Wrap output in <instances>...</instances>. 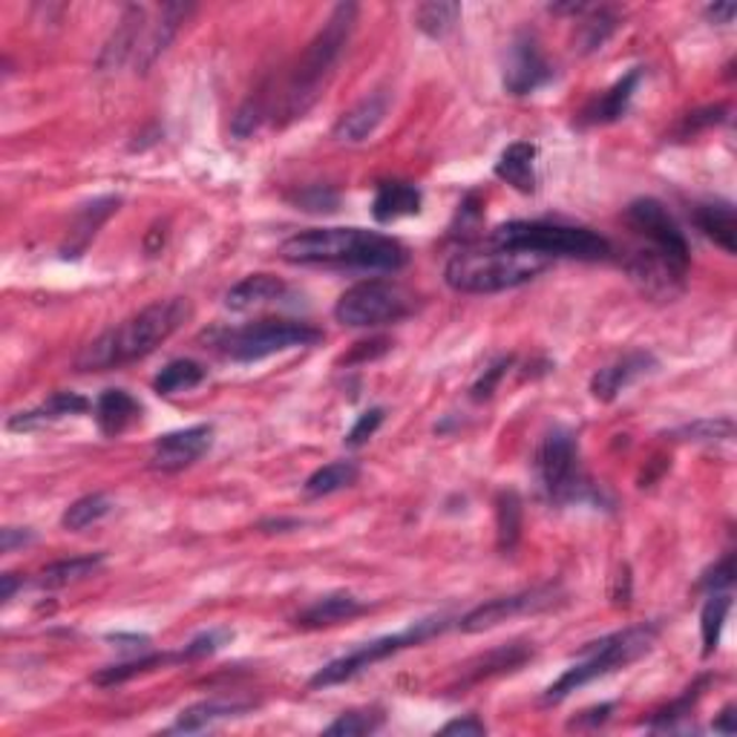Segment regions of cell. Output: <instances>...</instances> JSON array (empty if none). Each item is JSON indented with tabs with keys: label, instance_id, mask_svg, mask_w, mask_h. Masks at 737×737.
I'll return each instance as SVG.
<instances>
[{
	"label": "cell",
	"instance_id": "cell-2",
	"mask_svg": "<svg viewBox=\"0 0 737 737\" xmlns=\"http://www.w3.org/2000/svg\"><path fill=\"white\" fill-rule=\"evenodd\" d=\"M194 306L185 297L156 300L125 323H118L104 335L84 346L75 358L79 372H110L127 363H136L156 352L159 346L171 340L176 331L190 320Z\"/></svg>",
	"mask_w": 737,
	"mask_h": 737
},
{
	"label": "cell",
	"instance_id": "cell-23",
	"mask_svg": "<svg viewBox=\"0 0 737 737\" xmlns=\"http://www.w3.org/2000/svg\"><path fill=\"white\" fill-rule=\"evenodd\" d=\"M142 421V403L125 389H107L95 400V424L104 435H121Z\"/></svg>",
	"mask_w": 737,
	"mask_h": 737
},
{
	"label": "cell",
	"instance_id": "cell-36",
	"mask_svg": "<svg viewBox=\"0 0 737 737\" xmlns=\"http://www.w3.org/2000/svg\"><path fill=\"white\" fill-rule=\"evenodd\" d=\"M171 663H179V654H144V657L127 659V663H118V666L102 668V671L93 677V682L95 686H104V689H110V686L133 680V677L148 675V671H156V668L171 666Z\"/></svg>",
	"mask_w": 737,
	"mask_h": 737
},
{
	"label": "cell",
	"instance_id": "cell-32",
	"mask_svg": "<svg viewBox=\"0 0 737 737\" xmlns=\"http://www.w3.org/2000/svg\"><path fill=\"white\" fill-rule=\"evenodd\" d=\"M208 377V368L202 363L190 361V358H179V361H171L153 381V389L159 395H176L188 393V389H197Z\"/></svg>",
	"mask_w": 737,
	"mask_h": 737
},
{
	"label": "cell",
	"instance_id": "cell-39",
	"mask_svg": "<svg viewBox=\"0 0 737 737\" xmlns=\"http://www.w3.org/2000/svg\"><path fill=\"white\" fill-rule=\"evenodd\" d=\"M735 435V421L732 418H703L694 424H686L671 432L677 441H694V444H714V441H726Z\"/></svg>",
	"mask_w": 737,
	"mask_h": 737
},
{
	"label": "cell",
	"instance_id": "cell-13",
	"mask_svg": "<svg viewBox=\"0 0 737 737\" xmlns=\"http://www.w3.org/2000/svg\"><path fill=\"white\" fill-rule=\"evenodd\" d=\"M553 81V67L539 47L534 32H518L504 61V90L511 95H530Z\"/></svg>",
	"mask_w": 737,
	"mask_h": 737
},
{
	"label": "cell",
	"instance_id": "cell-54",
	"mask_svg": "<svg viewBox=\"0 0 737 737\" xmlns=\"http://www.w3.org/2000/svg\"><path fill=\"white\" fill-rule=\"evenodd\" d=\"M24 585H26L24 576H17V573H3V576H0V599L9 603V599L15 596V590L24 588Z\"/></svg>",
	"mask_w": 737,
	"mask_h": 737
},
{
	"label": "cell",
	"instance_id": "cell-4",
	"mask_svg": "<svg viewBox=\"0 0 737 737\" xmlns=\"http://www.w3.org/2000/svg\"><path fill=\"white\" fill-rule=\"evenodd\" d=\"M553 259L539 257L516 248H476V251H458L444 268V280L453 291L461 294H499L518 285L530 283L541 271H548Z\"/></svg>",
	"mask_w": 737,
	"mask_h": 737
},
{
	"label": "cell",
	"instance_id": "cell-46",
	"mask_svg": "<svg viewBox=\"0 0 737 737\" xmlns=\"http://www.w3.org/2000/svg\"><path fill=\"white\" fill-rule=\"evenodd\" d=\"M384 418H386V412L381 407L363 412V416L354 421L352 430H349V435H346V444H349V447H363V444H366V441L372 438L377 430H381Z\"/></svg>",
	"mask_w": 737,
	"mask_h": 737
},
{
	"label": "cell",
	"instance_id": "cell-11",
	"mask_svg": "<svg viewBox=\"0 0 737 737\" xmlns=\"http://www.w3.org/2000/svg\"><path fill=\"white\" fill-rule=\"evenodd\" d=\"M625 222L648 243V251L659 254L668 262H675V266L689 271L691 254L689 243H686V234H682L675 217L668 213V208L659 199H634L625 208Z\"/></svg>",
	"mask_w": 737,
	"mask_h": 737
},
{
	"label": "cell",
	"instance_id": "cell-42",
	"mask_svg": "<svg viewBox=\"0 0 737 737\" xmlns=\"http://www.w3.org/2000/svg\"><path fill=\"white\" fill-rule=\"evenodd\" d=\"M234 640V631H227V628H213V631H204V634H197L190 640L185 648L179 652V663H194V659L211 657Z\"/></svg>",
	"mask_w": 737,
	"mask_h": 737
},
{
	"label": "cell",
	"instance_id": "cell-19",
	"mask_svg": "<svg viewBox=\"0 0 737 737\" xmlns=\"http://www.w3.org/2000/svg\"><path fill=\"white\" fill-rule=\"evenodd\" d=\"M90 409V400L79 393H52L40 407L30 409V412H17V416L9 418V430L15 432H30L40 430V426L52 424V421H61L67 416H81Z\"/></svg>",
	"mask_w": 737,
	"mask_h": 737
},
{
	"label": "cell",
	"instance_id": "cell-33",
	"mask_svg": "<svg viewBox=\"0 0 737 737\" xmlns=\"http://www.w3.org/2000/svg\"><path fill=\"white\" fill-rule=\"evenodd\" d=\"M495 536H499V550L511 553L522 536V499L516 490H502L495 499Z\"/></svg>",
	"mask_w": 737,
	"mask_h": 737
},
{
	"label": "cell",
	"instance_id": "cell-35",
	"mask_svg": "<svg viewBox=\"0 0 737 737\" xmlns=\"http://www.w3.org/2000/svg\"><path fill=\"white\" fill-rule=\"evenodd\" d=\"M620 26V17L613 9L605 7H590L588 17L580 21V32H576V47L580 52H596V49H603L608 44L613 32Z\"/></svg>",
	"mask_w": 737,
	"mask_h": 737
},
{
	"label": "cell",
	"instance_id": "cell-22",
	"mask_svg": "<svg viewBox=\"0 0 737 737\" xmlns=\"http://www.w3.org/2000/svg\"><path fill=\"white\" fill-rule=\"evenodd\" d=\"M285 285L283 277L277 274H251L239 280L234 289L225 294V306L231 312H251V308L268 306V303H277V300L285 297Z\"/></svg>",
	"mask_w": 737,
	"mask_h": 737
},
{
	"label": "cell",
	"instance_id": "cell-16",
	"mask_svg": "<svg viewBox=\"0 0 737 737\" xmlns=\"http://www.w3.org/2000/svg\"><path fill=\"white\" fill-rule=\"evenodd\" d=\"M389 110V95L386 93H372L366 95L363 102H358L352 110H346L338 118V125L331 130V136L343 144H361L366 142L368 136L375 133L381 121L386 118Z\"/></svg>",
	"mask_w": 737,
	"mask_h": 737
},
{
	"label": "cell",
	"instance_id": "cell-29",
	"mask_svg": "<svg viewBox=\"0 0 737 737\" xmlns=\"http://www.w3.org/2000/svg\"><path fill=\"white\" fill-rule=\"evenodd\" d=\"M461 17V3L455 0H430V3H418L416 12H412V21H416L418 32H424L426 38H444L455 30Z\"/></svg>",
	"mask_w": 737,
	"mask_h": 737
},
{
	"label": "cell",
	"instance_id": "cell-31",
	"mask_svg": "<svg viewBox=\"0 0 737 737\" xmlns=\"http://www.w3.org/2000/svg\"><path fill=\"white\" fill-rule=\"evenodd\" d=\"M732 611V594L729 590H717L709 594L703 611H700V636H703V657H712L721 645L723 625Z\"/></svg>",
	"mask_w": 737,
	"mask_h": 737
},
{
	"label": "cell",
	"instance_id": "cell-20",
	"mask_svg": "<svg viewBox=\"0 0 737 737\" xmlns=\"http://www.w3.org/2000/svg\"><path fill=\"white\" fill-rule=\"evenodd\" d=\"M421 204H424V194L418 185H412V182H384L377 188L375 202H372V217L381 225H389L395 220L421 213Z\"/></svg>",
	"mask_w": 737,
	"mask_h": 737
},
{
	"label": "cell",
	"instance_id": "cell-1",
	"mask_svg": "<svg viewBox=\"0 0 737 737\" xmlns=\"http://www.w3.org/2000/svg\"><path fill=\"white\" fill-rule=\"evenodd\" d=\"M280 257L291 266L361 268V271H400L409 251L395 236L363 227H312L280 245Z\"/></svg>",
	"mask_w": 737,
	"mask_h": 737
},
{
	"label": "cell",
	"instance_id": "cell-17",
	"mask_svg": "<svg viewBox=\"0 0 737 737\" xmlns=\"http://www.w3.org/2000/svg\"><path fill=\"white\" fill-rule=\"evenodd\" d=\"M144 15H148V9L144 7H127L121 24L116 26L113 38L107 40V47H104L102 56H98V70H118V67L130 61V58L136 61V52L142 47L144 30H148Z\"/></svg>",
	"mask_w": 737,
	"mask_h": 737
},
{
	"label": "cell",
	"instance_id": "cell-48",
	"mask_svg": "<svg viewBox=\"0 0 737 737\" xmlns=\"http://www.w3.org/2000/svg\"><path fill=\"white\" fill-rule=\"evenodd\" d=\"M726 107H706V110H698V113H689V116L682 118V125L677 133L682 136V139H689V136L700 133V130H706V127L712 125H721L723 118H726Z\"/></svg>",
	"mask_w": 737,
	"mask_h": 737
},
{
	"label": "cell",
	"instance_id": "cell-15",
	"mask_svg": "<svg viewBox=\"0 0 737 737\" xmlns=\"http://www.w3.org/2000/svg\"><path fill=\"white\" fill-rule=\"evenodd\" d=\"M657 368V358L652 352H628L625 358H620L611 366H603L590 377V395L603 403H611V400L620 398L622 389L640 381L643 375Z\"/></svg>",
	"mask_w": 737,
	"mask_h": 737
},
{
	"label": "cell",
	"instance_id": "cell-41",
	"mask_svg": "<svg viewBox=\"0 0 737 737\" xmlns=\"http://www.w3.org/2000/svg\"><path fill=\"white\" fill-rule=\"evenodd\" d=\"M289 202L306 213H335L340 208V194L329 185H308V188L294 190Z\"/></svg>",
	"mask_w": 737,
	"mask_h": 737
},
{
	"label": "cell",
	"instance_id": "cell-43",
	"mask_svg": "<svg viewBox=\"0 0 737 737\" xmlns=\"http://www.w3.org/2000/svg\"><path fill=\"white\" fill-rule=\"evenodd\" d=\"M118 204H121V199L107 197V199H95L93 204L81 208L79 222H75V231H72V236H81V245H84L86 239L95 234V227L102 225V222L107 220L113 211H118Z\"/></svg>",
	"mask_w": 737,
	"mask_h": 737
},
{
	"label": "cell",
	"instance_id": "cell-3",
	"mask_svg": "<svg viewBox=\"0 0 737 737\" xmlns=\"http://www.w3.org/2000/svg\"><path fill=\"white\" fill-rule=\"evenodd\" d=\"M358 12H361L358 3H338V7L331 9V15L326 17L323 30L314 35V40L306 47L294 72H291L283 98L277 104L274 116H280L283 125H289L294 118H303L317 104V98H320L326 84L338 70L349 40H352Z\"/></svg>",
	"mask_w": 737,
	"mask_h": 737
},
{
	"label": "cell",
	"instance_id": "cell-6",
	"mask_svg": "<svg viewBox=\"0 0 737 737\" xmlns=\"http://www.w3.org/2000/svg\"><path fill=\"white\" fill-rule=\"evenodd\" d=\"M490 239L502 248L530 251L548 259L565 257L582 259V262H599V259H608L613 254V245L590 227L562 225V222L548 220L504 222L490 234Z\"/></svg>",
	"mask_w": 737,
	"mask_h": 737
},
{
	"label": "cell",
	"instance_id": "cell-14",
	"mask_svg": "<svg viewBox=\"0 0 737 737\" xmlns=\"http://www.w3.org/2000/svg\"><path fill=\"white\" fill-rule=\"evenodd\" d=\"M213 441V426L199 424L188 426V430L167 432L162 438L153 444V467L162 472H179L185 467H190L194 461H199L208 449H211Z\"/></svg>",
	"mask_w": 737,
	"mask_h": 737
},
{
	"label": "cell",
	"instance_id": "cell-12",
	"mask_svg": "<svg viewBox=\"0 0 737 737\" xmlns=\"http://www.w3.org/2000/svg\"><path fill=\"white\" fill-rule=\"evenodd\" d=\"M562 603V588L559 585H539V588L522 590V594L499 596L490 603L472 608L470 613H464L458 620V628L464 634H481L490 628L502 625V622L513 620V617H527V613H541Z\"/></svg>",
	"mask_w": 737,
	"mask_h": 737
},
{
	"label": "cell",
	"instance_id": "cell-49",
	"mask_svg": "<svg viewBox=\"0 0 737 737\" xmlns=\"http://www.w3.org/2000/svg\"><path fill=\"white\" fill-rule=\"evenodd\" d=\"M393 349V343L386 338H375V340H363V343L354 346V352L349 358H343V363H363V361H375L381 354H386Z\"/></svg>",
	"mask_w": 737,
	"mask_h": 737
},
{
	"label": "cell",
	"instance_id": "cell-38",
	"mask_svg": "<svg viewBox=\"0 0 737 737\" xmlns=\"http://www.w3.org/2000/svg\"><path fill=\"white\" fill-rule=\"evenodd\" d=\"M706 686H709V677H700L694 686H689V689L682 691L675 703H668L666 709L654 712L648 726H652V729H675V723L682 721V717H689L691 709L698 706V700L703 698V689H706Z\"/></svg>",
	"mask_w": 737,
	"mask_h": 737
},
{
	"label": "cell",
	"instance_id": "cell-40",
	"mask_svg": "<svg viewBox=\"0 0 737 737\" xmlns=\"http://www.w3.org/2000/svg\"><path fill=\"white\" fill-rule=\"evenodd\" d=\"M384 726V714L377 709H361V712H346L340 714L338 721L326 726V735L338 737H358V735H372Z\"/></svg>",
	"mask_w": 737,
	"mask_h": 737
},
{
	"label": "cell",
	"instance_id": "cell-25",
	"mask_svg": "<svg viewBox=\"0 0 737 737\" xmlns=\"http://www.w3.org/2000/svg\"><path fill=\"white\" fill-rule=\"evenodd\" d=\"M495 176L518 194H536V144L513 142L495 162Z\"/></svg>",
	"mask_w": 737,
	"mask_h": 737
},
{
	"label": "cell",
	"instance_id": "cell-51",
	"mask_svg": "<svg viewBox=\"0 0 737 737\" xmlns=\"http://www.w3.org/2000/svg\"><path fill=\"white\" fill-rule=\"evenodd\" d=\"M441 735H472V737H479V735H487V726H484V721H479V717H476V714H467V717H461V721L447 723V726L441 729Z\"/></svg>",
	"mask_w": 737,
	"mask_h": 737
},
{
	"label": "cell",
	"instance_id": "cell-56",
	"mask_svg": "<svg viewBox=\"0 0 737 737\" xmlns=\"http://www.w3.org/2000/svg\"><path fill=\"white\" fill-rule=\"evenodd\" d=\"M735 706H726L721 712V717H717V721H714V732H723V735H735Z\"/></svg>",
	"mask_w": 737,
	"mask_h": 737
},
{
	"label": "cell",
	"instance_id": "cell-30",
	"mask_svg": "<svg viewBox=\"0 0 737 737\" xmlns=\"http://www.w3.org/2000/svg\"><path fill=\"white\" fill-rule=\"evenodd\" d=\"M361 479V467L354 461H331L320 470H314L306 479L303 490H306L308 499H323V495L340 493L346 487L358 484Z\"/></svg>",
	"mask_w": 737,
	"mask_h": 737
},
{
	"label": "cell",
	"instance_id": "cell-8",
	"mask_svg": "<svg viewBox=\"0 0 737 737\" xmlns=\"http://www.w3.org/2000/svg\"><path fill=\"white\" fill-rule=\"evenodd\" d=\"M447 628H449L447 617H426V620H421V622H412L407 631H398V634H389V636H381V640H372V643H363V645H358L354 652L326 663V666H323L320 671L308 680V686H312V689H329V686H338V682L352 680V677L363 675L366 668L389 659L393 654L403 652V648H412V645L426 643V640H432V636L444 634Z\"/></svg>",
	"mask_w": 737,
	"mask_h": 737
},
{
	"label": "cell",
	"instance_id": "cell-5",
	"mask_svg": "<svg viewBox=\"0 0 737 737\" xmlns=\"http://www.w3.org/2000/svg\"><path fill=\"white\" fill-rule=\"evenodd\" d=\"M657 636L659 628L654 622H645V625L625 628V631H617L611 636H603L599 643L585 645L580 663H573L565 675L559 677L553 686H548L541 703L557 706V703L571 698L573 691L582 689V686H588V682L599 680V677H608L613 671H620V668L631 666V663H636V659L652 652Z\"/></svg>",
	"mask_w": 737,
	"mask_h": 737
},
{
	"label": "cell",
	"instance_id": "cell-44",
	"mask_svg": "<svg viewBox=\"0 0 737 737\" xmlns=\"http://www.w3.org/2000/svg\"><path fill=\"white\" fill-rule=\"evenodd\" d=\"M262 118H266V107H262V98L254 95L248 102L236 110L234 121H231V130H234L236 139H248V136L257 133V127L262 125Z\"/></svg>",
	"mask_w": 737,
	"mask_h": 737
},
{
	"label": "cell",
	"instance_id": "cell-9",
	"mask_svg": "<svg viewBox=\"0 0 737 737\" xmlns=\"http://www.w3.org/2000/svg\"><path fill=\"white\" fill-rule=\"evenodd\" d=\"M323 329L312 323L300 320H259L243 329L225 331L217 346L225 358L236 363H257L266 361L271 354L289 352V349H306V346L320 343Z\"/></svg>",
	"mask_w": 737,
	"mask_h": 737
},
{
	"label": "cell",
	"instance_id": "cell-7",
	"mask_svg": "<svg viewBox=\"0 0 737 737\" xmlns=\"http://www.w3.org/2000/svg\"><path fill=\"white\" fill-rule=\"evenodd\" d=\"M534 470L541 495L550 504H580L596 499V490L580 464V441L565 426H553L541 438Z\"/></svg>",
	"mask_w": 737,
	"mask_h": 737
},
{
	"label": "cell",
	"instance_id": "cell-27",
	"mask_svg": "<svg viewBox=\"0 0 737 737\" xmlns=\"http://www.w3.org/2000/svg\"><path fill=\"white\" fill-rule=\"evenodd\" d=\"M694 225L709 236L714 245H721L726 254H735V208L729 202H706L694 208Z\"/></svg>",
	"mask_w": 737,
	"mask_h": 737
},
{
	"label": "cell",
	"instance_id": "cell-26",
	"mask_svg": "<svg viewBox=\"0 0 737 737\" xmlns=\"http://www.w3.org/2000/svg\"><path fill=\"white\" fill-rule=\"evenodd\" d=\"M251 703H236V700H202L194 706L182 709L173 732H202L213 723L227 721V717H239V714L251 712Z\"/></svg>",
	"mask_w": 737,
	"mask_h": 737
},
{
	"label": "cell",
	"instance_id": "cell-24",
	"mask_svg": "<svg viewBox=\"0 0 737 737\" xmlns=\"http://www.w3.org/2000/svg\"><path fill=\"white\" fill-rule=\"evenodd\" d=\"M366 611V605L358 599V596L352 594H326L320 596L317 603H312L306 608V611L300 613L297 620H294V625L297 628H326V625H338V622H349L354 620V617H361V613Z\"/></svg>",
	"mask_w": 737,
	"mask_h": 737
},
{
	"label": "cell",
	"instance_id": "cell-21",
	"mask_svg": "<svg viewBox=\"0 0 737 737\" xmlns=\"http://www.w3.org/2000/svg\"><path fill=\"white\" fill-rule=\"evenodd\" d=\"M188 12H190V7H185V3H167V7H162L159 21L144 30L142 47H139V52H136V67H139V70L142 72L148 70L150 63L156 61V58L162 56L167 47H171L173 35L179 32L182 21L188 17Z\"/></svg>",
	"mask_w": 737,
	"mask_h": 737
},
{
	"label": "cell",
	"instance_id": "cell-52",
	"mask_svg": "<svg viewBox=\"0 0 737 737\" xmlns=\"http://www.w3.org/2000/svg\"><path fill=\"white\" fill-rule=\"evenodd\" d=\"M611 712H613V703H603V706H594V709H588V712H582L580 717H573L568 726H571V729H585V726H603V723L611 717Z\"/></svg>",
	"mask_w": 737,
	"mask_h": 737
},
{
	"label": "cell",
	"instance_id": "cell-37",
	"mask_svg": "<svg viewBox=\"0 0 737 737\" xmlns=\"http://www.w3.org/2000/svg\"><path fill=\"white\" fill-rule=\"evenodd\" d=\"M113 511V502L110 495L104 493H90V495H81L79 502H72L67 511H63L61 516V525L67 527V530H86L90 525H95V522H102L107 513Z\"/></svg>",
	"mask_w": 737,
	"mask_h": 737
},
{
	"label": "cell",
	"instance_id": "cell-50",
	"mask_svg": "<svg viewBox=\"0 0 737 737\" xmlns=\"http://www.w3.org/2000/svg\"><path fill=\"white\" fill-rule=\"evenodd\" d=\"M32 541H35V534L26 530V527H3V530H0V550H3V553H12V550H17V548H26V545H32Z\"/></svg>",
	"mask_w": 737,
	"mask_h": 737
},
{
	"label": "cell",
	"instance_id": "cell-45",
	"mask_svg": "<svg viewBox=\"0 0 737 737\" xmlns=\"http://www.w3.org/2000/svg\"><path fill=\"white\" fill-rule=\"evenodd\" d=\"M732 582H735V553H726L717 565L700 576L698 588L706 594H717V590H729Z\"/></svg>",
	"mask_w": 737,
	"mask_h": 737
},
{
	"label": "cell",
	"instance_id": "cell-10",
	"mask_svg": "<svg viewBox=\"0 0 737 737\" xmlns=\"http://www.w3.org/2000/svg\"><path fill=\"white\" fill-rule=\"evenodd\" d=\"M412 312V297L407 291L386 280H363L340 294L335 303V317L349 329H375L386 323L403 320Z\"/></svg>",
	"mask_w": 737,
	"mask_h": 737
},
{
	"label": "cell",
	"instance_id": "cell-18",
	"mask_svg": "<svg viewBox=\"0 0 737 737\" xmlns=\"http://www.w3.org/2000/svg\"><path fill=\"white\" fill-rule=\"evenodd\" d=\"M640 81H643V67H634V70L628 72V75H622V79L617 81L608 93L594 98V102H590L588 107L580 113V125L594 127V125H613V121H620V118L628 113V107H631V98H634Z\"/></svg>",
	"mask_w": 737,
	"mask_h": 737
},
{
	"label": "cell",
	"instance_id": "cell-53",
	"mask_svg": "<svg viewBox=\"0 0 737 737\" xmlns=\"http://www.w3.org/2000/svg\"><path fill=\"white\" fill-rule=\"evenodd\" d=\"M737 7L735 3H714V7H706V17L712 21V24H732V17H735Z\"/></svg>",
	"mask_w": 737,
	"mask_h": 737
},
{
	"label": "cell",
	"instance_id": "cell-55",
	"mask_svg": "<svg viewBox=\"0 0 737 737\" xmlns=\"http://www.w3.org/2000/svg\"><path fill=\"white\" fill-rule=\"evenodd\" d=\"M297 518H268V522L259 525V530H266V534H285V530H297Z\"/></svg>",
	"mask_w": 737,
	"mask_h": 737
},
{
	"label": "cell",
	"instance_id": "cell-28",
	"mask_svg": "<svg viewBox=\"0 0 737 737\" xmlns=\"http://www.w3.org/2000/svg\"><path fill=\"white\" fill-rule=\"evenodd\" d=\"M102 565H104V553L61 559V562H52V565L44 568V571L38 573L35 585L44 590L67 588V585H72V582H81V580H86V576H93V573Z\"/></svg>",
	"mask_w": 737,
	"mask_h": 737
},
{
	"label": "cell",
	"instance_id": "cell-34",
	"mask_svg": "<svg viewBox=\"0 0 737 737\" xmlns=\"http://www.w3.org/2000/svg\"><path fill=\"white\" fill-rule=\"evenodd\" d=\"M534 657V648L527 643H513V645H502V648H495V652L484 654L479 659V666L472 668L467 682H479L484 677H495L504 675V671H516L527 663V659Z\"/></svg>",
	"mask_w": 737,
	"mask_h": 737
},
{
	"label": "cell",
	"instance_id": "cell-47",
	"mask_svg": "<svg viewBox=\"0 0 737 737\" xmlns=\"http://www.w3.org/2000/svg\"><path fill=\"white\" fill-rule=\"evenodd\" d=\"M511 366H513V358H502V361H495L490 368H484V375H481L479 381L472 384L470 398L479 400V403H481V400L493 398L495 386H499V381L507 375V368H511Z\"/></svg>",
	"mask_w": 737,
	"mask_h": 737
}]
</instances>
